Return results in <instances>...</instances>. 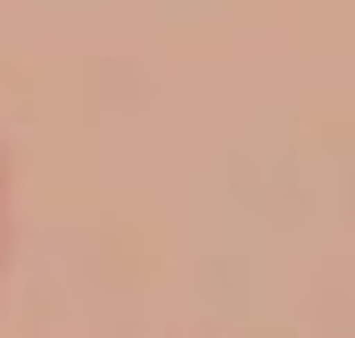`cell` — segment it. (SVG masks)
Here are the masks:
<instances>
[{
    "mask_svg": "<svg viewBox=\"0 0 355 338\" xmlns=\"http://www.w3.org/2000/svg\"><path fill=\"white\" fill-rule=\"evenodd\" d=\"M0 215H8V181H0Z\"/></svg>",
    "mask_w": 355,
    "mask_h": 338,
    "instance_id": "obj_1",
    "label": "cell"
}]
</instances>
